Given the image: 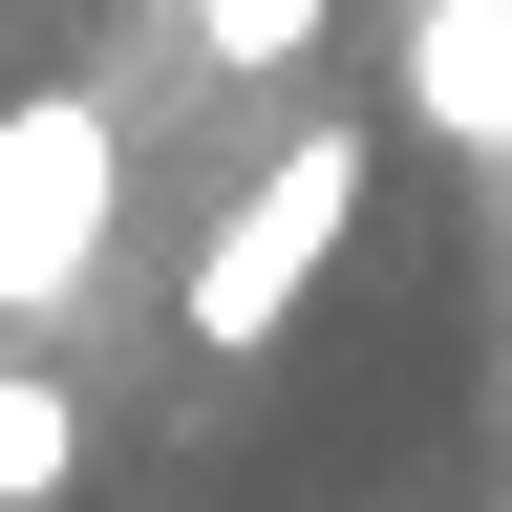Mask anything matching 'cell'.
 Listing matches in <instances>:
<instances>
[{
  "label": "cell",
  "mask_w": 512,
  "mask_h": 512,
  "mask_svg": "<svg viewBox=\"0 0 512 512\" xmlns=\"http://www.w3.org/2000/svg\"><path fill=\"white\" fill-rule=\"evenodd\" d=\"M299 43H320V0H192V64H235V86H278Z\"/></svg>",
  "instance_id": "5b68a950"
},
{
  "label": "cell",
  "mask_w": 512,
  "mask_h": 512,
  "mask_svg": "<svg viewBox=\"0 0 512 512\" xmlns=\"http://www.w3.org/2000/svg\"><path fill=\"white\" fill-rule=\"evenodd\" d=\"M64 470H86V406H64V384H22V363H0V512H43Z\"/></svg>",
  "instance_id": "277c9868"
},
{
  "label": "cell",
  "mask_w": 512,
  "mask_h": 512,
  "mask_svg": "<svg viewBox=\"0 0 512 512\" xmlns=\"http://www.w3.org/2000/svg\"><path fill=\"white\" fill-rule=\"evenodd\" d=\"M342 214H363V128H299V150L192 235V363H256V342H278V320L342 278Z\"/></svg>",
  "instance_id": "6da1fadb"
},
{
  "label": "cell",
  "mask_w": 512,
  "mask_h": 512,
  "mask_svg": "<svg viewBox=\"0 0 512 512\" xmlns=\"http://www.w3.org/2000/svg\"><path fill=\"white\" fill-rule=\"evenodd\" d=\"M107 214H128V128L86 86H22V107H0V320L86 299L107 278Z\"/></svg>",
  "instance_id": "7a4b0ae2"
},
{
  "label": "cell",
  "mask_w": 512,
  "mask_h": 512,
  "mask_svg": "<svg viewBox=\"0 0 512 512\" xmlns=\"http://www.w3.org/2000/svg\"><path fill=\"white\" fill-rule=\"evenodd\" d=\"M406 107L470 171H512V0H406Z\"/></svg>",
  "instance_id": "3957f363"
}]
</instances>
